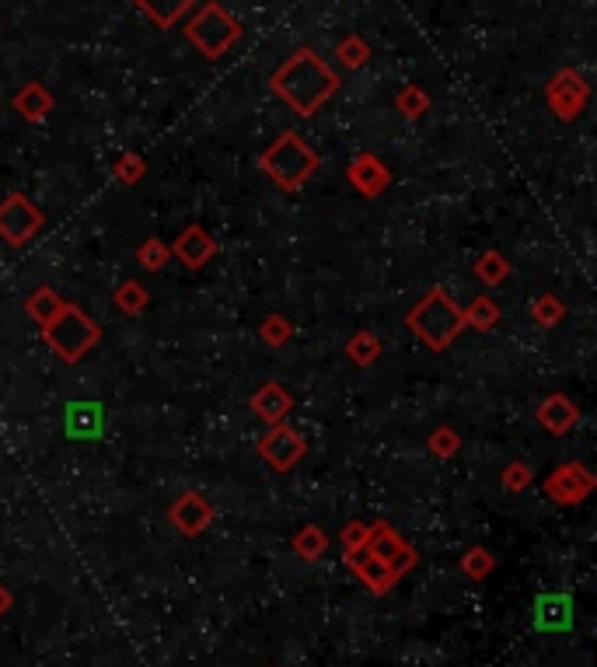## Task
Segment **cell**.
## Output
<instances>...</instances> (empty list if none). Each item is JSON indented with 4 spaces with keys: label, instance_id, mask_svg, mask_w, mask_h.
I'll return each mask as SVG.
<instances>
[{
    "label": "cell",
    "instance_id": "33",
    "mask_svg": "<svg viewBox=\"0 0 597 667\" xmlns=\"http://www.w3.org/2000/svg\"><path fill=\"white\" fill-rule=\"evenodd\" d=\"M116 175H119L123 182H137L140 175H144V161H140L137 154H126V158H119Z\"/></svg>",
    "mask_w": 597,
    "mask_h": 667
},
{
    "label": "cell",
    "instance_id": "7",
    "mask_svg": "<svg viewBox=\"0 0 597 667\" xmlns=\"http://www.w3.org/2000/svg\"><path fill=\"white\" fill-rule=\"evenodd\" d=\"M259 454L276 468V472H290L297 461L308 454V441L297 434L294 427H283V423H273L266 437L259 441Z\"/></svg>",
    "mask_w": 597,
    "mask_h": 667
},
{
    "label": "cell",
    "instance_id": "31",
    "mask_svg": "<svg viewBox=\"0 0 597 667\" xmlns=\"http://www.w3.org/2000/svg\"><path fill=\"white\" fill-rule=\"evenodd\" d=\"M367 535H371V528H367V524H360V521H350L343 528V545L350 552H357V549H364L367 545Z\"/></svg>",
    "mask_w": 597,
    "mask_h": 667
},
{
    "label": "cell",
    "instance_id": "5",
    "mask_svg": "<svg viewBox=\"0 0 597 667\" xmlns=\"http://www.w3.org/2000/svg\"><path fill=\"white\" fill-rule=\"evenodd\" d=\"M186 35L199 53L210 56V60H217V56H224L227 49L238 42L241 28L220 4H206V7H199L196 18L186 25Z\"/></svg>",
    "mask_w": 597,
    "mask_h": 667
},
{
    "label": "cell",
    "instance_id": "11",
    "mask_svg": "<svg viewBox=\"0 0 597 667\" xmlns=\"http://www.w3.org/2000/svg\"><path fill=\"white\" fill-rule=\"evenodd\" d=\"M168 517H172V524L182 531V535H199V531H203L206 524L213 521V507H210V500H206L203 493L189 489V493H182L179 500L172 503Z\"/></svg>",
    "mask_w": 597,
    "mask_h": 667
},
{
    "label": "cell",
    "instance_id": "9",
    "mask_svg": "<svg viewBox=\"0 0 597 667\" xmlns=\"http://www.w3.org/2000/svg\"><path fill=\"white\" fill-rule=\"evenodd\" d=\"M105 406L102 402H70L63 409V434L74 441H98L105 434Z\"/></svg>",
    "mask_w": 597,
    "mask_h": 667
},
{
    "label": "cell",
    "instance_id": "8",
    "mask_svg": "<svg viewBox=\"0 0 597 667\" xmlns=\"http://www.w3.org/2000/svg\"><path fill=\"white\" fill-rule=\"evenodd\" d=\"M545 489H549V496L556 503H580L594 489V475L587 465L570 461V465H559L556 472H552V479L545 482Z\"/></svg>",
    "mask_w": 597,
    "mask_h": 667
},
{
    "label": "cell",
    "instance_id": "3",
    "mask_svg": "<svg viewBox=\"0 0 597 667\" xmlns=\"http://www.w3.org/2000/svg\"><path fill=\"white\" fill-rule=\"evenodd\" d=\"M42 332H46V343L53 346V353L63 364H77V360L98 343V336H102V329H98L77 304H67V301H63V308L56 311L46 325H42Z\"/></svg>",
    "mask_w": 597,
    "mask_h": 667
},
{
    "label": "cell",
    "instance_id": "13",
    "mask_svg": "<svg viewBox=\"0 0 597 667\" xmlns=\"http://www.w3.org/2000/svg\"><path fill=\"white\" fill-rule=\"evenodd\" d=\"M290 409H294V395H290L280 381H262V385L255 388L252 413L259 416L262 423H269V427H273V423H283Z\"/></svg>",
    "mask_w": 597,
    "mask_h": 667
},
{
    "label": "cell",
    "instance_id": "23",
    "mask_svg": "<svg viewBox=\"0 0 597 667\" xmlns=\"http://www.w3.org/2000/svg\"><path fill=\"white\" fill-rule=\"evenodd\" d=\"M112 301H116L119 308L126 311V315H140V311L147 308V290L140 287L137 280H126L123 287H119L116 294H112Z\"/></svg>",
    "mask_w": 597,
    "mask_h": 667
},
{
    "label": "cell",
    "instance_id": "32",
    "mask_svg": "<svg viewBox=\"0 0 597 667\" xmlns=\"http://www.w3.org/2000/svg\"><path fill=\"white\" fill-rule=\"evenodd\" d=\"M297 549H301L304 556H318V552L325 549V535L318 528H304L301 538H297Z\"/></svg>",
    "mask_w": 597,
    "mask_h": 667
},
{
    "label": "cell",
    "instance_id": "18",
    "mask_svg": "<svg viewBox=\"0 0 597 667\" xmlns=\"http://www.w3.org/2000/svg\"><path fill=\"white\" fill-rule=\"evenodd\" d=\"M535 612L538 629H566L573 622V605L566 598H538Z\"/></svg>",
    "mask_w": 597,
    "mask_h": 667
},
{
    "label": "cell",
    "instance_id": "12",
    "mask_svg": "<svg viewBox=\"0 0 597 667\" xmlns=\"http://www.w3.org/2000/svg\"><path fill=\"white\" fill-rule=\"evenodd\" d=\"M549 102H552V109H556L559 119L580 116V109H584V102H587L584 77L573 74V70H563V74L549 84Z\"/></svg>",
    "mask_w": 597,
    "mask_h": 667
},
{
    "label": "cell",
    "instance_id": "25",
    "mask_svg": "<svg viewBox=\"0 0 597 667\" xmlns=\"http://www.w3.org/2000/svg\"><path fill=\"white\" fill-rule=\"evenodd\" d=\"M168 255H172V248H168L161 238H151V241H144V245H140L137 259H140V266H144V269H161L168 262Z\"/></svg>",
    "mask_w": 597,
    "mask_h": 667
},
{
    "label": "cell",
    "instance_id": "36",
    "mask_svg": "<svg viewBox=\"0 0 597 667\" xmlns=\"http://www.w3.org/2000/svg\"><path fill=\"white\" fill-rule=\"evenodd\" d=\"M7 605H11V598H7V591H4V587H0V615H4V608H7Z\"/></svg>",
    "mask_w": 597,
    "mask_h": 667
},
{
    "label": "cell",
    "instance_id": "29",
    "mask_svg": "<svg viewBox=\"0 0 597 667\" xmlns=\"http://www.w3.org/2000/svg\"><path fill=\"white\" fill-rule=\"evenodd\" d=\"M398 109L405 112L409 119H416V116H423V109H426V95L419 88H409L405 95H398Z\"/></svg>",
    "mask_w": 597,
    "mask_h": 667
},
{
    "label": "cell",
    "instance_id": "22",
    "mask_svg": "<svg viewBox=\"0 0 597 667\" xmlns=\"http://www.w3.org/2000/svg\"><path fill=\"white\" fill-rule=\"evenodd\" d=\"M346 353H350L357 367H371L374 360L381 357V343L371 336V332H357V336L346 343Z\"/></svg>",
    "mask_w": 597,
    "mask_h": 667
},
{
    "label": "cell",
    "instance_id": "28",
    "mask_svg": "<svg viewBox=\"0 0 597 667\" xmlns=\"http://www.w3.org/2000/svg\"><path fill=\"white\" fill-rule=\"evenodd\" d=\"M503 486L507 489H524L531 486V468L524 461H514V465L503 468Z\"/></svg>",
    "mask_w": 597,
    "mask_h": 667
},
{
    "label": "cell",
    "instance_id": "10",
    "mask_svg": "<svg viewBox=\"0 0 597 667\" xmlns=\"http://www.w3.org/2000/svg\"><path fill=\"white\" fill-rule=\"evenodd\" d=\"M367 552H371L374 559H381V563H385L388 570L395 573V577L412 566V549L395 535L392 528H388L385 521H378L371 528V535H367Z\"/></svg>",
    "mask_w": 597,
    "mask_h": 667
},
{
    "label": "cell",
    "instance_id": "21",
    "mask_svg": "<svg viewBox=\"0 0 597 667\" xmlns=\"http://www.w3.org/2000/svg\"><path fill=\"white\" fill-rule=\"evenodd\" d=\"M60 308H63V297L56 294V290H49V287H39V290H35V294L25 301V311H28V315H32L39 325H46L49 318H53Z\"/></svg>",
    "mask_w": 597,
    "mask_h": 667
},
{
    "label": "cell",
    "instance_id": "27",
    "mask_svg": "<svg viewBox=\"0 0 597 667\" xmlns=\"http://www.w3.org/2000/svg\"><path fill=\"white\" fill-rule=\"evenodd\" d=\"M458 434L454 430H447V427H440L437 434H430V447H433V454L437 458H451L454 451H458Z\"/></svg>",
    "mask_w": 597,
    "mask_h": 667
},
{
    "label": "cell",
    "instance_id": "24",
    "mask_svg": "<svg viewBox=\"0 0 597 667\" xmlns=\"http://www.w3.org/2000/svg\"><path fill=\"white\" fill-rule=\"evenodd\" d=\"M507 259H503L500 252H486L479 262H475V276H479L482 283H489V287H496V283H503V276H507Z\"/></svg>",
    "mask_w": 597,
    "mask_h": 667
},
{
    "label": "cell",
    "instance_id": "15",
    "mask_svg": "<svg viewBox=\"0 0 597 667\" xmlns=\"http://www.w3.org/2000/svg\"><path fill=\"white\" fill-rule=\"evenodd\" d=\"M350 182L360 189L364 196H381L388 189V182H392V175H388V168L381 165L374 154H360V158H353L350 165Z\"/></svg>",
    "mask_w": 597,
    "mask_h": 667
},
{
    "label": "cell",
    "instance_id": "4",
    "mask_svg": "<svg viewBox=\"0 0 597 667\" xmlns=\"http://www.w3.org/2000/svg\"><path fill=\"white\" fill-rule=\"evenodd\" d=\"M262 172L276 182L280 189H301L318 168V154L304 144L297 133H283L273 147L259 158Z\"/></svg>",
    "mask_w": 597,
    "mask_h": 667
},
{
    "label": "cell",
    "instance_id": "1",
    "mask_svg": "<svg viewBox=\"0 0 597 667\" xmlns=\"http://www.w3.org/2000/svg\"><path fill=\"white\" fill-rule=\"evenodd\" d=\"M273 91L297 112V116H315L339 88V77L318 60L311 49H297L273 77H269Z\"/></svg>",
    "mask_w": 597,
    "mask_h": 667
},
{
    "label": "cell",
    "instance_id": "34",
    "mask_svg": "<svg viewBox=\"0 0 597 667\" xmlns=\"http://www.w3.org/2000/svg\"><path fill=\"white\" fill-rule=\"evenodd\" d=\"M339 60H343L346 67H360V63L367 60V49L360 46L357 39H350V42H343V46H339Z\"/></svg>",
    "mask_w": 597,
    "mask_h": 667
},
{
    "label": "cell",
    "instance_id": "2",
    "mask_svg": "<svg viewBox=\"0 0 597 667\" xmlns=\"http://www.w3.org/2000/svg\"><path fill=\"white\" fill-rule=\"evenodd\" d=\"M405 325L416 332L419 343H426L437 353L447 350V346L461 336V329H465V325H461V308L451 301V294L440 287H433L426 297H419L416 308L405 318Z\"/></svg>",
    "mask_w": 597,
    "mask_h": 667
},
{
    "label": "cell",
    "instance_id": "20",
    "mask_svg": "<svg viewBox=\"0 0 597 667\" xmlns=\"http://www.w3.org/2000/svg\"><path fill=\"white\" fill-rule=\"evenodd\" d=\"M14 109L25 112V119H42L49 109H53V98H49V91L42 88V84L32 81L18 98H14Z\"/></svg>",
    "mask_w": 597,
    "mask_h": 667
},
{
    "label": "cell",
    "instance_id": "30",
    "mask_svg": "<svg viewBox=\"0 0 597 667\" xmlns=\"http://www.w3.org/2000/svg\"><path fill=\"white\" fill-rule=\"evenodd\" d=\"M259 332L266 336L269 346H280V343H287V336H290V322H283V318H266Z\"/></svg>",
    "mask_w": 597,
    "mask_h": 667
},
{
    "label": "cell",
    "instance_id": "35",
    "mask_svg": "<svg viewBox=\"0 0 597 667\" xmlns=\"http://www.w3.org/2000/svg\"><path fill=\"white\" fill-rule=\"evenodd\" d=\"M489 566H493V563H489V556H486V552H482V549H472V552H468L465 570L472 573V577H482V573H486Z\"/></svg>",
    "mask_w": 597,
    "mask_h": 667
},
{
    "label": "cell",
    "instance_id": "6",
    "mask_svg": "<svg viewBox=\"0 0 597 667\" xmlns=\"http://www.w3.org/2000/svg\"><path fill=\"white\" fill-rule=\"evenodd\" d=\"M46 224V217H42L39 207H32L28 203V196L21 193H11L4 203H0V238L7 241V245H28V241L39 234V227Z\"/></svg>",
    "mask_w": 597,
    "mask_h": 667
},
{
    "label": "cell",
    "instance_id": "19",
    "mask_svg": "<svg viewBox=\"0 0 597 667\" xmlns=\"http://www.w3.org/2000/svg\"><path fill=\"white\" fill-rule=\"evenodd\" d=\"M496 322H500V308H496L493 297H479V301H472V308H461V325L465 329L486 332Z\"/></svg>",
    "mask_w": 597,
    "mask_h": 667
},
{
    "label": "cell",
    "instance_id": "17",
    "mask_svg": "<svg viewBox=\"0 0 597 667\" xmlns=\"http://www.w3.org/2000/svg\"><path fill=\"white\" fill-rule=\"evenodd\" d=\"M196 0H137V7L147 14V18L154 21L158 28H172L175 21L182 18V14L193 7Z\"/></svg>",
    "mask_w": 597,
    "mask_h": 667
},
{
    "label": "cell",
    "instance_id": "14",
    "mask_svg": "<svg viewBox=\"0 0 597 667\" xmlns=\"http://www.w3.org/2000/svg\"><path fill=\"white\" fill-rule=\"evenodd\" d=\"M213 252H217V245H213V238L199 224H189L186 231L175 238V245H172V255L182 262V266H189V269L206 266V262L213 259Z\"/></svg>",
    "mask_w": 597,
    "mask_h": 667
},
{
    "label": "cell",
    "instance_id": "16",
    "mask_svg": "<svg viewBox=\"0 0 597 667\" xmlns=\"http://www.w3.org/2000/svg\"><path fill=\"white\" fill-rule=\"evenodd\" d=\"M580 420V409L573 406L566 395H549V399L538 406V423H542L549 434H570Z\"/></svg>",
    "mask_w": 597,
    "mask_h": 667
},
{
    "label": "cell",
    "instance_id": "26",
    "mask_svg": "<svg viewBox=\"0 0 597 667\" xmlns=\"http://www.w3.org/2000/svg\"><path fill=\"white\" fill-rule=\"evenodd\" d=\"M563 315H566V308H563V301H559L556 294H545V297H538V301H535V318L542 325H556Z\"/></svg>",
    "mask_w": 597,
    "mask_h": 667
}]
</instances>
